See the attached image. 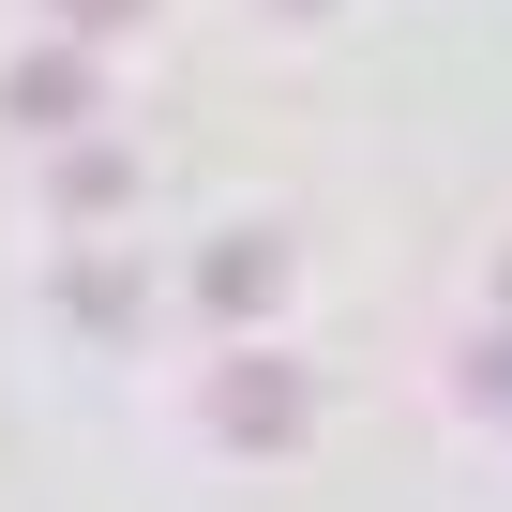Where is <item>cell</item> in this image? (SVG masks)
<instances>
[{"instance_id":"obj_1","label":"cell","mask_w":512,"mask_h":512,"mask_svg":"<svg viewBox=\"0 0 512 512\" xmlns=\"http://www.w3.org/2000/svg\"><path fill=\"white\" fill-rule=\"evenodd\" d=\"M0 106H16V121H76V106H91V61H76V46H46V61L0 76Z\"/></svg>"},{"instance_id":"obj_2","label":"cell","mask_w":512,"mask_h":512,"mask_svg":"<svg viewBox=\"0 0 512 512\" xmlns=\"http://www.w3.org/2000/svg\"><path fill=\"white\" fill-rule=\"evenodd\" d=\"M287 422H302V377L287 362H241L226 377V437H287Z\"/></svg>"},{"instance_id":"obj_3","label":"cell","mask_w":512,"mask_h":512,"mask_svg":"<svg viewBox=\"0 0 512 512\" xmlns=\"http://www.w3.org/2000/svg\"><path fill=\"white\" fill-rule=\"evenodd\" d=\"M272 287H287V256H272V241H226V256H211V302H226V317H256Z\"/></svg>"},{"instance_id":"obj_4","label":"cell","mask_w":512,"mask_h":512,"mask_svg":"<svg viewBox=\"0 0 512 512\" xmlns=\"http://www.w3.org/2000/svg\"><path fill=\"white\" fill-rule=\"evenodd\" d=\"M61 16H76V31H136V16H151V0H61Z\"/></svg>"}]
</instances>
